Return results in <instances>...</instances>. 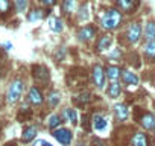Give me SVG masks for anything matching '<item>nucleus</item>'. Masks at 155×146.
Returning <instances> with one entry per match:
<instances>
[{"instance_id": "nucleus-17", "label": "nucleus", "mask_w": 155, "mask_h": 146, "mask_svg": "<svg viewBox=\"0 0 155 146\" xmlns=\"http://www.w3.org/2000/svg\"><path fill=\"white\" fill-rule=\"evenodd\" d=\"M50 31H53L55 34H61L62 29H64V22L59 18V17H50L49 22H47Z\"/></svg>"}, {"instance_id": "nucleus-11", "label": "nucleus", "mask_w": 155, "mask_h": 146, "mask_svg": "<svg viewBox=\"0 0 155 146\" xmlns=\"http://www.w3.org/2000/svg\"><path fill=\"white\" fill-rule=\"evenodd\" d=\"M61 9H62V14L70 17L76 12L78 9V0H62L61 3Z\"/></svg>"}, {"instance_id": "nucleus-22", "label": "nucleus", "mask_w": 155, "mask_h": 146, "mask_svg": "<svg viewBox=\"0 0 155 146\" xmlns=\"http://www.w3.org/2000/svg\"><path fill=\"white\" fill-rule=\"evenodd\" d=\"M120 93H122V85H120L117 81H113V82L110 84V87H108V96H110L111 99H116V98L120 96Z\"/></svg>"}, {"instance_id": "nucleus-3", "label": "nucleus", "mask_w": 155, "mask_h": 146, "mask_svg": "<svg viewBox=\"0 0 155 146\" xmlns=\"http://www.w3.org/2000/svg\"><path fill=\"white\" fill-rule=\"evenodd\" d=\"M52 134H53V137L56 138V141L59 143V144H62V146H70L71 144V140H73V132L70 131V129H67V128H56V129H53L52 131Z\"/></svg>"}, {"instance_id": "nucleus-35", "label": "nucleus", "mask_w": 155, "mask_h": 146, "mask_svg": "<svg viewBox=\"0 0 155 146\" xmlns=\"http://www.w3.org/2000/svg\"><path fill=\"white\" fill-rule=\"evenodd\" d=\"M6 146H14V144H6Z\"/></svg>"}, {"instance_id": "nucleus-5", "label": "nucleus", "mask_w": 155, "mask_h": 146, "mask_svg": "<svg viewBox=\"0 0 155 146\" xmlns=\"http://www.w3.org/2000/svg\"><path fill=\"white\" fill-rule=\"evenodd\" d=\"M91 78H93L94 85H96L99 90H102V88L105 87V79H107V76H105V70H104L102 65L96 64V65L93 67V70H91Z\"/></svg>"}, {"instance_id": "nucleus-24", "label": "nucleus", "mask_w": 155, "mask_h": 146, "mask_svg": "<svg viewBox=\"0 0 155 146\" xmlns=\"http://www.w3.org/2000/svg\"><path fill=\"white\" fill-rule=\"evenodd\" d=\"M61 123H62V117H61L59 114H52V116L47 119V128L52 129V131L56 129Z\"/></svg>"}, {"instance_id": "nucleus-15", "label": "nucleus", "mask_w": 155, "mask_h": 146, "mask_svg": "<svg viewBox=\"0 0 155 146\" xmlns=\"http://www.w3.org/2000/svg\"><path fill=\"white\" fill-rule=\"evenodd\" d=\"M128 114H129V111H128V107H126L125 104H117V105L114 107V116H116V119H117L119 122L126 120V119H128Z\"/></svg>"}, {"instance_id": "nucleus-2", "label": "nucleus", "mask_w": 155, "mask_h": 146, "mask_svg": "<svg viewBox=\"0 0 155 146\" xmlns=\"http://www.w3.org/2000/svg\"><path fill=\"white\" fill-rule=\"evenodd\" d=\"M120 23H122V12L116 8L107 9L101 17V26L105 31H114L120 26Z\"/></svg>"}, {"instance_id": "nucleus-16", "label": "nucleus", "mask_w": 155, "mask_h": 146, "mask_svg": "<svg viewBox=\"0 0 155 146\" xmlns=\"http://www.w3.org/2000/svg\"><path fill=\"white\" fill-rule=\"evenodd\" d=\"M120 75H122V70H120V67H117V65H108L107 68H105V76L113 82V81H117L119 78H120Z\"/></svg>"}, {"instance_id": "nucleus-4", "label": "nucleus", "mask_w": 155, "mask_h": 146, "mask_svg": "<svg viewBox=\"0 0 155 146\" xmlns=\"http://www.w3.org/2000/svg\"><path fill=\"white\" fill-rule=\"evenodd\" d=\"M96 34H97V29L93 25H84L78 31V40L82 43H90L96 38Z\"/></svg>"}, {"instance_id": "nucleus-10", "label": "nucleus", "mask_w": 155, "mask_h": 146, "mask_svg": "<svg viewBox=\"0 0 155 146\" xmlns=\"http://www.w3.org/2000/svg\"><path fill=\"white\" fill-rule=\"evenodd\" d=\"M111 44H113V37L108 35V34H105V35H102V37L97 38V41H96V50L97 52H105V50L110 49Z\"/></svg>"}, {"instance_id": "nucleus-25", "label": "nucleus", "mask_w": 155, "mask_h": 146, "mask_svg": "<svg viewBox=\"0 0 155 146\" xmlns=\"http://www.w3.org/2000/svg\"><path fill=\"white\" fill-rule=\"evenodd\" d=\"M90 101H91V95H90L88 91H81L79 95H78V96L74 98V102H76L78 105H81V107L87 105Z\"/></svg>"}, {"instance_id": "nucleus-28", "label": "nucleus", "mask_w": 155, "mask_h": 146, "mask_svg": "<svg viewBox=\"0 0 155 146\" xmlns=\"http://www.w3.org/2000/svg\"><path fill=\"white\" fill-rule=\"evenodd\" d=\"M90 14H88V5H82L79 9H78V22L79 23H85L88 20Z\"/></svg>"}, {"instance_id": "nucleus-20", "label": "nucleus", "mask_w": 155, "mask_h": 146, "mask_svg": "<svg viewBox=\"0 0 155 146\" xmlns=\"http://www.w3.org/2000/svg\"><path fill=\"white\" fill-rule=\"evenodd\" d=\"M44 11L43 9H40V8H34L29 14H28V20H29V23H37V22H41L43 18H44Z\"/></svg>"}, {"instance_id": "nucleus-14", "label": "nucleus", "mask_w": 155, "mask_h": 146, "mask_svg": "<svg viewBox=\"0 0 155 146\" xmlns=\"http://www.w3.org/2000/svg\"><path fill=\"white\" fill-rule=\"evenodd\" d=\"M120 76H122V81L126 85H137L138 84V76L131 70H123Z\"/></svg>"}, {"instance_id": "nucleus-1", "label": "nucleus", "mask_w": 155, "mask_h": 146, "mask_svg": "<svg viewBox=\"0 0 155 146\" xmlns=\"http://www.w3.org/2000/svg\"><path fill=\"white\" fill-rule=\"evenodd\" d=\"M23 91H25V79L23 78H14L9 82L8 88H6V96H5L6 98V102L9 105L17 104L21 99Z\"/></svg>"}, {"instance_id": "nucleus-8", "label": "nucleus", "mask_w": 155, "mask_h": 146, "mask_svg": "<svg viewBox=\"0 0 155 146\" xmlns=\"http://www.w3.org/2000/svg\"><path fill=\"white\" fill-rule=\"evenodd\" d=\"M125 35H126L128 43H131V44L137 43V41L140 40V37H141V26H140L138 23H131V25L128 26Z\"/></svg>"}, {"instance_id": "nucleus-26", "label": "nucleus", "mask_w": 155, "mask_h": 146, "mask_svg": "<svg viewBox=\"0 0 155 146\" xmlns=\"http://www.w3.org/2000/svg\"><path fill=\"white\" fill-rule=\"evenodd\" d=\"M132 146H147V137L143 132H135L132 137Z\"/></svg>"}, {"instance_id": "nucleus-30", "label": "nucleus", "mask_w": 155, "mask_h": 146, "mask_svg": "<svg viewBox=\"0 0 155 146\" xmlns=\"http://www.w3.org/2000/svg\"><path fill=\"white\" fill-rule=\"evenodd\" d=\"M11 12V0H0V17H5Z\"/></svg>"}, {"instance_id": "nucleus-19", "label": "nucleus", "mask_w": 155, "mask_h": 146, "mask_svg": "<svg viewBox=\"0 0 155 146\" xmlns=\"http://www.w3.org/2000/svg\"><path fill=\"white\" fill-rule=\"evenodd\" d=\"M59 102H61V93L56 91V90H50L47 93V105L50 108H55Z\"/></svg>"}, {"instance_id": "nucleus-29", "label": "nucleus", "mask_w": 155, "mask_h": 146, "mask_svg": "<svg viewBox=\"0 0 155 146\" xmlns=\"http://www.w3.org/2000/svg\"><path fill=\"white\" fill-rule=\"evenodd\" d=\"M144 55L149 59H153L155 61V41H147L146 43V46H144Z\"/></svg>"}, {"instance_id": "nucleus-33", "label": "nucleus", "mask_w": 155, "mask_h": 146, "mask_svg": "<svg viewBox=\"0 0 155 146\" xmlns=\"http://www.w3.org/2000/svg\"><path fill=\"white\" fill-rule=\"evenodd\" d=\"M32 146H53V144L49 143V141H46V140H37Z\"/></svg>"}, {"instance_id": "nucleus-31", "label": "nucleus", "mask_w": 155, "mask_h": 146, "mask_svg": "<svg viewBox=\"0 0 155 146\" xmlns=\"http://www.w3.org/2000/svg\"><path fill=\"white\" fill-rule=\"evenodd\" d=\"M64 56H65V50H64V47H58V50L55 52V59H56V61H61Z\"/></svg>"}, {"instance_id": "nucleus-34", "label": "nucleus", "mask_w": 155, "mask_h": 146, "mask_svg": "<svg viewBox=\"0 0 155 146\" xmlns=\"http://www.w3.org/2000/svg\"><path fill=\"white\" fill-rule=\"evenodd\" d=\"M78 146H85V144H82V143H79V144H78Z\"/></svg>"}, {"instance_id": "nucleus-12", "label": "nucleus", "mask_w": 155, "mask_h": 146, "mask_svg": "<svg viewBox=\"0 0 155 146\" xmlns=\"http://www.w3.org/2000/svg\"><path fill=\"white\" fill-rule=\"evenodd\" d=\"M37 134H38V128H37L35 125H29V126H26V128L23 129L21 141H23V143H29V141H32V140L37 137Z\"/></svg>"}, {"instance_id": "nucleus-7", "label": "nucleus", "mask_w": 155, "mask_h": 146, "mask_svg": "<svg viewBox=\"0 0 155 146\" xmlns=\"http://www.w3.org/2000/svg\"><path fill=\"white\" fill-rule=\"evenodd\" d=\"M91 128L96 131V132H105L107 129H108V120L102 116V114H99V113H96V114H93L91 116Z\"/></svg>"}, {"instance_id": "nucleus-27", "label": "nucleus", "mask_w": 155, "mask_h": 146, "mask_svg": "<svg viewBox=\"0 0 155 146\" xmlns=\"http://www.w3.org/2000/svg\"><path fill=\"white\" fill-rule=\"evenodd\" d=\"M14 8H15V12L25 14L29 8V0H14Z\"/></svg>"}, {"instance_id": "nucleus-32", "label": "nucleus", "mask_w": 155, "mask_h": 146, "mask_svg": "<svg viewBox=\"0 0 155 146\" xmlns=\"http://www.w3.org/2000/svg\"><path fill=\"white\" fill-rule=\"evenodd\" d=\"M38 2H40L43 6H46V8H52L53 5H56L58 0H38Z\"/></svg>"}, {"instance_id": "nucleus-6", "label": "nucleus", "mask_w": 155, "mask_h": 146, "mask_svg": "<svg viewBox=\"0 0 155 146\" xmlns=\"http://www.w3.org/2000/svg\"><path fill=\"white\" fill-rule=\"evenodd\" d=\"M32 76L35 78V81L38 82H47L49 78H50V73H49V68L43 64H35L32 65Z\"/></svg>"}, {"instance_id": "nucleus-23", "label": "nucleus", "mask_w": 155, "mask_h": 146, "mask_svg": "<svg viewBox=\"0 0 155 146\" xmlns=\"http://www.w3.org/2000/svg\"><path fill=\"white\" fill-rule=\"evenodd\" d=\"M144 38L147 41H155V22H147L144 26Z\"/></svg>"}, {"instance_id": "nucleus-21", "label": "nucleus", "mask_w": 155, "mask_h": 146, "mask_svg": "<svg viewBox=\"0 0 155 146\" xmlns=\"http://www.w3.org/2000/svg\"><path fill=\"white\" fill-rule=\"evenodd\" d=\"M117 5H119V8H120L122 11L131 12V11H134L135 6H137V0H117Z\"/></svg>"}, {"instance_id": "nucleus-18", "label": "nucleus", "mask_w": 155, "mask_h": 146, "mask_svg": "<svg viewBox=\"0 0 155 146\" xmlns=\"http://www.w3.org/2000/svg\"><path fill=\"white\" fill-rule=\"evenodd\" d=\"M61 117H62V120H65L71 125L78 123V114H76V110H73V108H64Z\"/></svg>"}, {"instance_id": "nucleus-13", "label": "nucleus", "mask_w": 155, "mask_h": 146, "mask_svg": "<svg viewBox=\"0 0 155 146\" xmlns=\"http://www.w3.org/2000/svg\"><path fill=\"white\" fill-rule=\"evenodd\" d=\"M140 123H141V126H143L144 129L153 131V129H155V114H152V113L143 114V117L140 119Z\"/></svg>"}, {"instance_id": "nucleus-9", "label": "nucleus", "mask_w": 155, "mask_h": 146, "mask_svg": "<svg viewBox=\"0 0 155 146\" xmlns=\"http://www.w3.org/2000/svg\"><path fill=\"white\" fill-rule=\"evenodd\" d=\"M28 101H29V104H32L34 107H38V105L43 104L44 98H43L41 90H40L37 85H32V87L29 88V91H28Z\"/></svg>"}]
</instances>
